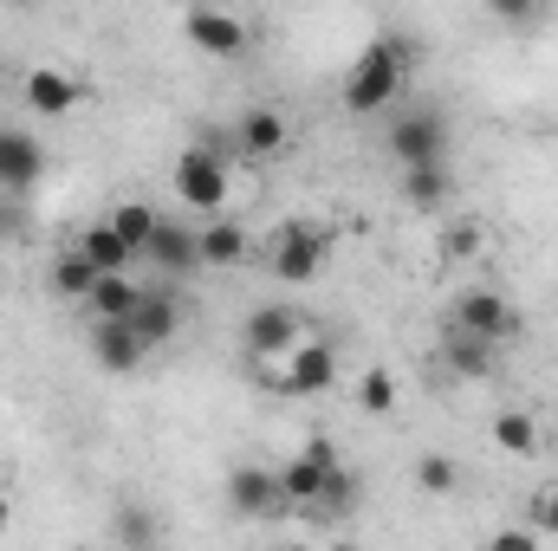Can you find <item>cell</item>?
Masks as SVG:
<instances>
[{
  "instance_id": "6da1fadb",
  "label": "cell",
  "mask_w": 558,
  "mask_h": 551,
  "mask_svg": "<svg viewBox=\"0 0 558 551\" xmlns=\"http://www.w3.org/2000/svg\"><path fill=\"white\" fill-rule=\"evenodd\" d=\"M410 72H416V46H410L403 33H377V39L357 52V65L344 72V91H338V98H344L351 118H377L384 105L403 98Z\"/></svg>"
},
{
  "instance_id": "7a4b0ae2",
  "label": "cell",
  "mask_w": 558,
  "mask_h": 551,
  "mask_svg": "<svg viewBox=\"0 0 558 551\" xmlns=\"http://www.w3.org/2000/svg\"><path fill=\"white\" fill-rule=\"evenodd\" d=\"M228 162H234V131H228V143L215 137V131L195 137L175 156V195L189 208H202V215H221L228 208Z\"/></svg>"
},
{
  "instance_id": "3957f363",
  "label": "cell",
  "mask_w": 558,
  "mask_h": 551,
  "mask_svg": "<svg viewBox=\"0 0 558 551\" xmlns=\"http://www.w3.org/2000/svg\"><path fill=\"white\" fill-rule=\"evenodd\" d=\"M254 370L279 396H331V383H338V344L331 338H299L279 364H254Z\"/></svg>"
},
{
  "instance_id": "277c9868",
  "label": "cell",
  "mask_w": 558,
  "mask_h": 551,
  "mask_svg": "<svg viewBox=\"0 0 558 551\" xmlns=\"http://www.w3.org/2000/svg\"><path fill=\"white\" fill-rule=\"evenodd\" d=\"M325 260H331V228H318V221H286L274 234V254H267L279 285H312L325 273Z\"/></svg>"
},
{
  "instance_id": "5b68a950",
  "label": "cell",
  "mask_w": 558,
  "mask_h": 551,
  "mask_svg": "<svg viewBox=\"0 0 558 551\" xmlns=\"http://www.w3.org/2000/svg\"><path fill=\"white\" fill-rule=\"evenodd\" d=\"M448 111H435V105H422V111H403V118H390V131H384V149L410 169V162H448Z\"/></svg>"
},
{
  "instance_id": "8992f818",
  "label": "cell",
  "mask_w": 558,
  "mask_h": 551,
  "mask_svg": "<svg viewBox=\"0 0 558 551\" xmlns=\"http://www.w3.org/2000/svg\"><path fill=\"white\" fill-rule=\"evenodd\" d=\"M448 331H474V338H487V344H507V338L520 331V311L507 305V292L468 285V292L448 305Z\"/></svg>"
},
{
  "instance_id": "52a82bcc",
  "label": "cell",
  "mask_w": 558,
  "mask_h": 551,
  "mask_svg": "<svg viewBox=\"0 0 558 551\" xmlns=\"http://www.w3.org/2000/svg\"><path fill=\"white\" fill-rule=\"evenodd\" d=\"M299 338H305V325H299V311H292V305H279V298L254 305V311H247V325H241V351H247L254 364H279Z\"/></svg>"
},
{
  "instance_id": "ba28073f",
  "label": "cell",
  "mask_w": 558,
  "mask_h": 551,
  "mask_svg": "<svg viewBox=\"0 0 558 551\" xmlns=\"http://www.w3.org/2000/svg\"><path fill=\"white\" fill-rule=\"evenodd\" d=\"M331 467H338V448L325 441V434H312L286 467H279V493H286V506H318V493H325V480H331Z\"/></svg>"
},
{
  "instance_id": "9c48e42d",
  "label": "cell",
  "mask_w": 558,
  "mask_h": 551,
  "mask_svg": "<svg viewBox=\"0 0 558 551\" xmlns=\"http://www.w3.org/2000/svg\"><path fill=\"white\" fill-rule=\"evenodd\" d=\"M182 39L208 59H241L247 52V20L228 13V7H189L182 13Z\"/></svg>"
},
{
  "instance_id": "30bf717a",
  "label": "cell",
  "mask_w": 558,
  "mask_h": 551,
  "mask_svg": "<svg viewBox=\"0 0 558 551\" xmlns=\"http://www.w3.org/2000/svg\"><path fill=\"white\" fill-rule=\"evenodd\" d=\"M149 344L131 331V318H92V364L105 377H137Z\"/></svg>"
},
{
  "instance_id": "8fae6325",
  "label": "cell",
  "mask_w": 558,
  "mask_h": 551,
  "mask_svg": "<svg viewBox=\"0 0 558 551\" xmlns=\"http://www.w3.org/2000/svg\"><path fill=\"white\" fill-rule=\"evenodd\" d=\"M46 175V143L20 124H0V195H26Z\"/></svg>"
},
{
  "instance_id": "7c38bea8",
  "label": "cell",
  "mask_w": 558,
  "mask_h": 551,
  "mask_svg": "<svg viewBox=\"0 0 558 551\" xmlns=\"http://www.w3.org/2000/svg\"><path fill=\"white\" fill-rule=\"evenodd\" d=\"M279 506H286V493H279V467H234L228 474V513L234 519H274Z\"/></svg>"
},
{
  "instance_id": "4fadbf2b",
  "label": "cell",
  "mask_w": 558,
  "mask_h": 551,
  "mask_svg": "<svg viewBox=\"0 0 558 551\" xmlns=\"http://www.w3.org/2000/svg\"><path fill=\"white\" fill-rule=\"evenodd\" d=\"M20 98H26L33 118H72V111H78V85H72V72H59V65H33V72L20 78Z\"/></svg>"
},
{
  "instance_id": "5bb4252c",
  "label": "cell",
  "mask_w": 558,
  "mask_h": 551,
  "mask_svg": "<svg viewBox=\"0 0 558 551\" xmlns=\"http://www.w3.org/2000/svg\"><path fill=\"white\" fill-rule=\"evenodd\" d=\"M441 364H448V377H461V383H487V377H494V364H500V344H487V338H474V331H448V325H441Z\"/></svg>"
},
{
  "instance_id": "9a60e30c",
  "label": "cell",
  "mask_w": 558,
  "mask_h": 551,
  "mask_svg": "<svg viewBox=\"0 0 558 551\" xmlns=\"http://www.w3.org/2000/svg\"><path fill=\"white\" fill-rule=\"evenodd\" d=\"M143 260L149 267H162V273H195L202 267V241H195V228H175V221H156V234L143 241Z\"/></svg>"
},
{
  "instance_id": "2e32d148",
  "label": "cell",
  "mask_w": 558,
  "mask_h": 551,
  "mask_svg": "<svg viewBox=\"0 0 558 551\" xmlns=\"http://www.w3.org/2000/svg\"><path fill=\"white\" fill-rule=\"evenodd\" d=\"M131 331H137L149 351L175 344V331H182V305H175V292H143L137 305H131Z\"/></svg>"
},
{
  "instance_id": "e0dca14e",
  "label": "cell",
  "mask_w": 558,
  "mask_h": 551,
  "mask_svg": "<svg viewBox=\"0 0 558 551\" xmlns=\"http://www.w3.org/2000/svg\"><path fill=\"white\" fill-rule=\"evenodd\" d=\"M195 241H202V267H241L247 247H254V234L241 221H228V215H215L208 228H195Z\"/></svg>"
},
{
  "instance_id": "ac0fdd59",
  "label": "cell",
  "mask_w": 558,
  "mask_h": 551,
  "mask_svg": "<svg viewBox=\"0 0 558 551\" xmlns=\"http://www.w3.org/2000/svg\"><path fill=\"white\" fill-rule=\"evenodd\" d=\"M72 247H78V254H85V260H92L98 273H124V267L137 260V247H131V241H124V234H118L111 221H98V228H85V234H78Z\"/></svg>"
},
{
  "instance_id": "d6986e66",
  "label": "cell",
  "mask_w": 558,
  "mask_h": 551,
  "mask_svg": "<svg viewBox=\"0 0 558 551\" xmlns=\"http://www.w3.org/2000/svg\"><path fill=\"white\" fill-rule=\"evenodd\" d=\"M286 137H292V131H286V118L267 111V105H260V111H247V118L234 124V149H241V156H279Z\"/></svg>"
},
{
  "instance_id": "ffe728a7",
  "label": "cell",
  "mask_w": 558,
  "mask_h": 551,
  "mask_svg": "<svg viewBox=\"0 0 558 551\" xmlns=\"http://www.w3.org/2000/svg\"><path fill=\"white\" fill-rule=\"evenodd\" d=\"M448 195H454L448 162H410V169H403V201H410V208H422V215H428V208H441Z\"/></svg>"
},
{
  "instance_id": "44dd1931",
  "label": "cell",
  "mask_w": 558,
  "mask_h": 551,
  "mask_svg": "<svg viewBox=\"0 0 558 551\" xmlns=\"http://www.w3.org/2000/svg\"><path fill=\"white\" fill-rule=\"evenodd\" d=\"M539 441H546V434H539V421H533L526 409L494 415V448H500V454H513V461H533V454H539Z\"/></svg>"
},
{
  "instance_id": "7402d4cb",
  "label": "cell",
  "mask_w": 558,
  "mask_h": 551,
  "mask_svg": "<svg viewBox=\"0 0 558 551\" xmlns=\"http://www.w3.org/2000/svg\"><path fill=\"white\" fill-rule=\"evenodd\" d=\"M143 298V285H131V273H98V285H92V318H131V305Z\"/></svg>"
},
{
  "instance_id": "603a6c76",
  "label": "cell",
  "mask_w": 558,
  "mask_h": 551,
  "mask_svg": "<svg viewBox=\"0 0 558 551\" xmlns=\"http://www.w3.org/2000/svg\"><path fill=\"white\" fill-rule=\"evenodd\" d=\"M92 285H98V267H92L78 247H65V254L52 260V292H59V298H92Z\"/></svg>"
},
{
  "instance_id": "cb8c5ba5",
  "label": "cell",
  "mask_w": 558,
  "mask_h": 551,
  "mask_svg": "<svg viewBox=\"0 0 558 551\" xmlns=\"http://www.w3.org/2000/svg\"><path fill=\"white\" fill-rule=\"evenodd\" d=\"M156 221H162V215H156L149 201H118V208H111V228H118V234H124L137 254H143V241L156 234Z\"/></svg>"
},
{
  "instance_id": "d4e9b609",
  "label": "cell",
  "mask_w": 558,
  "mask_h": 551,
  "mask_svg": "<svg viewBox=\"0 0 558 551\" xmlns=\"http://www.w3.org/2000/svg\"><path fill=\"white\" fill-rule=\"evenodd\" d=\"M416 487L428 493V500H448V493L461 487V467H454L448 454H422L416 461Z\"/></svg>"
},
{
  "instance_id": "484cf974",
  "label": "cell",
  "mask_w": 558,
  "mask_h": 551,
  "mask_svg": "<svg viewBox=\"0 0 558 551\" xmlns=\"http://www.w3.org/2000/svg\"><path fill=\"white\" fill-rule=\"evenodd\" d=\"M357 409L390 415L397 409V377H390V370H364V377H357Z\"/></svg>"
},
{
  "instance_id": "4316f807",
  "label": "cell",
  "mask_w": 558,
  "mask_h": 551,
  "mask_svg": "<svg viewBox=\"0 0 558 551\" xmlns=\"http://www.w3.org/2000/svg\"><path fill=\"white\" fill-rule=\"evenodd\" d=\"M351 506H357V474H351V467H344V461H338V467H331V480H325V493H318V506H312V513H351Z\"/></svg>"
},
{
  "instance_id": "83f0119b",
  "label": "cell",
  "mask_w": 558,
  "mask_h": 551,
  "mask_svg": "<svg viewBox=\"0 0 558 551\" xmlns=\"http://www.w3.org/2000/svg\"><path fill=\"white\" fill-rule=\"evenodd\" d=\"M111 539H124V546H149V539H156V519L143 513L137 500H124V506L111 513Z\"/></svg>"
},
{
  "instance_id": "f1b7e54d",
  "label": "cell",
  "mask_w": 558,
  "mask_h": 551,
  "mask_svg": "<svg viewBox=\"0 0 558 551\" xmlns=\"http://www.w3.org/2000/svg\"><path fill=\"white\" fill-rule=\"evenodd\" d=\"M474 254H481V228L474 221H454L441 234V260H474Z\"/></svg>"
},
{
  "instance_id": "f546056e",
  "label": "cell",
  "mask_w": 558,
  "mask_h": 551,
  "mask_svg": "<svg viewBox=\"0 0 558 551\" xmlns=\"http://www.w3.org/2000/svg\"><path fill=\"white\" fill-rule=\"evenodd\" d=\"M481 7H487L500 26H533V20L546 13V0H481Z\"/></svg>"
},
{
  "instance_id": "4dcf8cb0",
  "label": "cell",
  "mask_w": 558,
  "mask_h": 551,
  "mask_svg": "<svg viewBox=\"0 0 558 551\" xmlns=\"http://www.w3.org/2000/svg\"><path fill=\"white\" fill-rule=\"evenodd\" d=\"M533 526H539L546 539H558V487H546V493L533 500Z\"/></svg>"
},
{
  "instance_id": "1f68e13d",
  "label": "cell",
  "mask_w": 558,
  "mask_h": 551,
  "mask_svg": "<svg viewBox=\"0 0 558 551\" xmlns=\"http://www.w3.org/2000/svg\"><path fill=\"white\" fill-rule=\"evenodd\" d=\"M494 546H500V551H526V546H539V526H533V532H494Z\"/></svg>"
},
{
  "instance_id": "d6a6232c",
  "label": "cell",
  "mask_w": 558,
  "mask_h": 551,
  "mask_svg": "<svg viewBox=\"0 0 558 551\" xmlns=\"http://www.w3.org/2000/svg\"><path fill=\"white\" fill-rule=\"evenodd\" d=\"M7 526H13V506H7V500H0V539H7Z\"/></svg>"
},
{
  "instance_id": "836d02e7",
  "label": "cell",
  "mask_w": 558,
  "mask_h": 551,
  "mask_svg": "<svg viewBox=\"0 0 558 551\" xmlns=\"http://www.w3.org/2000/svg\"><path fill=\"white\" fill-rule=\"evenodd\" d=\"M13 7H26V0H13Z\"/></svg>"
}]
</instances>
